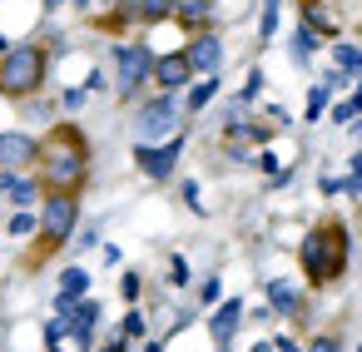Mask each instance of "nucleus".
Segmentation results:
<instances>
[{
	"mask_svg": "<svg viewBox=\"0 0 362 352\" xmlns=\"http://www.w3.org/2000/svg\"><path fill=\"white\" fill-rule=\"evenodd\" d=\"M332 60H337V70H342V75H352V70L362 65V50H357L352 40H337V45H332Z\"/></svg>",
	"mask_w": 362,
	"mask_h": 352,
	"instance_id": "nucleus-19",
	"label": "nucleus"
},
{
	"mask_svg": "<svg viewBox=\"0 0 362 352\" xmlns=\"http://www.w3.org/2000/svg\"><path fill=\"white\" fill-rule=\"evenodd\" d=\"M35 159H40V174L50 189H80L85 174H90V139L75 129V124H60L45 144H35Z\"/></svg>",
	"mask_w": 362,
	"mask_h": 352,
	"instance_id": "nucleus-1",
	"label": "nucleus"
},
{
	"mask_svg": "<svg viewBox=\"0 0 362 352\" xmlns=\"http://www.w3.org/2000/svg\"><path fill=\"white\" fill-rule=\"evenodd\" d=\"M238 317H243V303H238V298H228V303L214 312V322H209V327H214V337H218V342H228V337H233V327H238Z\"/></svg>",
	"mask_w": 362,
	"mask_h": 352,
	"instance_id": "nucleus-16",
	"label": "nucleus"
},
{
	"mask_svg": "<svg viewBox=\"0 0 362 352\" xmlns=\"http://www.w3.org/2000/svg\"><path fill=\"white\" fill-rule=\"evenodd\" d=\"M308 352H342V342H337V337H317Z\"/></svg>",
	"mask_w": 362,
	"mask_h": 352,
	"instance_id": "nucleus-31",
	"label": "nucleus"
},
{
	"mask_svg": "<svg viewBox=\"0 0 362 352\" xmlns=\"http://www.w3.org/2000/svg\"><path fill=\"white\" fill-rule=\"evenodd\" d=\"M303 273H308V283L313 288H327V283H337L342 273H347V228L337 223V218H327V223H317L308 238H303Z\"/></svg>",
	"mask_w": 362,
	"mask_h": 352,
	"instance_id": "nucleus-2",
	"label": "nucleus"
},
{
	"mask_svg": "<svg viewBox=\"0 0 362 352\" xmlns=\"http://www.w3.org/2000/svg\"><path fill=\"white\" fill-rule=\"evenodd\" d=\"M218 352H228V347H218Z\"/></svg>",
	"mask_w": 362,
	"mask_h": 352,
	"instance_id": "nucleus-40",
	"label": "nucleus"
},
{
	"mask_svg": "<svg viewBox=\"0 0 362 352\" xmlns=\"http://www.w3.org/2000/svg\"><path fill=\"white\" fill-rule=\"evenodd\" d=\"M134 129H139V144H159L164 134H179V110H174V95L149 100V105L139 110Z\"/></svg>",
	"mask_w": 362,
	"mask_h": 352,
	"instance_id": "nucleus-5",
	"label": "nucleus"
},
{
	"mask_svg": "<svg viewBox=\"0 0 362 352\" xmlns=\"http://www.w3.org/2000/svg\"><path fill=\"white\" fill-rule=\"evenodd\" d=\"M169 283H174V288H184V283H189V263H184L179 253L169 258Z\"/></svg>",
	"mask_w": 362,
	"mask_h": 352,
	"instance_id": "nucleus-27",
	"label": "nucleus"
},
{
	"mask_svg": "<svg viewBox=\"0 0 362 352\" xmlns=\"http://www.w3.org/2000/svg\"><path fill=\"white\" fill-rule=\"evenodd\" d=\"M327 100H332V90H327V85H313V90H308V105H303V119H308V124H317V119H322V110H327Z\"/></svg>",
	"mask_w": 362,
	"mask_h": 352,
	"instance_id": "nucleus-18",
	"label": "nucleus"
},
{
	"mask_svg": "<svg viewBox=\"0 0 362 352\" xmlns=\"http://www.w3.org/2000/svg\"><path fill=\"white\" fill-rule=\"evenodd\" d=\"M317 45H322V40H317V35H313V30H308V25H303V30H298V35H293V60H298V65H308V60H313V50H317Z\"/></svg>",
	"mask_w": 362,
	"mask_h": 352,
	"instance_id": "nucleus-21",
	"label": "nucleus"
},
{
	"mask_svg": "<svg viewBox=\"0 0 362 352\" xmlns=\"http://www.w3.org/2000/svg\"><path fill=\"white\" fill-rule=\"evenodd\" d=\"M144 352H164V342H149V347H144Z\"/></svg>",
	"mask_w": 362,
	"mask_h": 352,
	"instance_id": "nucleus-37",
	"label": "nucleus"
},
{
	"mask_svg": "<svg viewBox=\"0 0 362 352\" xmlns=\"http://www.w3.org/2000/svg\"><path fill=\"white\" fill-rule=\"evenodd\" d=\"M85 95H90V90H65V110H80V105H85Z\"/></svg>",
	"mask_w": 362,
	"mask_h": 352,
	"instance_id": "nucleus-32",
	"label": "nucleus"
},
{
	"mask_svg": "<svg viewBox=\"0 0 362 352\" xmlns=\"http://www.w3.org/2000/svg\"><path fill=\"white\" fill-rule=\"evenodd\" d=\"M119 298H129V303L139 298V273H124V278H119Z\"/></svg>",
	"mask_w": 362,
	"mask_h": 352,
	"instance_id": "nucleus-28",
	"label": "nucleus"
},
{
	"mask_svg": "<svg viewBox=\"0 0 362 352\" xmlns=\"http://www.w3.org/2000/svg\"><path fill=\"white\" fill-rule=\"evenodd\" d=\"M303 6H317V0H303Z\"/></svg>",
	"mask_w": 362,
	"mask_h": 352,
	"instance_id": "nucleus-39",
	"label": "nucleus"
},
{
	"mask_svg": "<svg viewBox=\"0 0 362 352\" xmlns=\"http://www.w3.org/2000/svg\"><path fill=\"white\" fill-rule=\"evenodd\" d=\"M214 95H218V75H204L199 85H189V110H204Z\"/></svg>",
	"mask_w": 362,
	"mask_h": 352,
	"instance_id": "nucleus-20",
	"label": "nucleus"
},
{
	"mask_svg": "<svg viewBox=\"0 0 362 352\" xmlns=\"http://www.w3.org/2000/svg\"><path fill=\"white\" fill-rule=\"evenodd\" d=\"M25 233H35V213H16L11 218V238H25Z\"/></svg>",
	"mask_w": 362,
	"mask_h": 352,
	"instance_id": "nucleus-26",
	"label": "nucleus"
},
{
	"mask_svg": "<svg viewBox=\"0 0 362 352\" xmlns=\"http://www.w3.org/2000/svg\"><path fill=\"white\" fill-rule=\"evenodd\" d=\"M65 312H70V317H65V327L75 332V342H80V347H90V337H95V322H100V303L85 293V298H75Z\"/></svg>",
	"mask_w": 362,
	"mask_h": 352,
	"instance_id": "nucleus-10",
	"label": "nucleus"
},
{
	"mask_svg": "<svg viewBox=\"0 0 362 352\" xmlns=\"http://www.w3.org/2000/svg\"><path fill=\"white\" fill-rule=\"evenodd\" d=\"M35 159V139L30 134H0V169H21Z\"/></svg>",
	"mask_w": 362,
	"mask_h": 352,
	"instance_id": "nucleus-11",
	"label": "nucleus"
},
{
	"mask_svg": "<svg viewBox=\"0 0 362 352\" xmlns=\"http://www.w3.org/2000/svg\"><path fill=\"white\" fill-rule=\"evenodd\" d=\"M60 6H65V0H45V11H60Z\"/></svg>",
	"mask_w": 362,
	"mask_h": 352,
	"instance_id": "nucleus-36",
	"label": "nucleus"
},
{
	"mask_svg": "<svg viewBox=\"0 0 362 352\" xmlns=\"http://www.w3.org/2000/svg\"><path fill=\"white\" fill-rule=\"evenodd\" d=\"M184 60H189V70L194 75H218V60H223V45H218V35H194L189 45H184Z\"/></svg>",
	"mask_w": 362,
	"mask_h": 352,
	"instance_id": "nucleus-8",
	"label": "nucleus"
},
{
	"mask_svg": "<svg viewBox=\"0 0 362 352\" xmlns=\"http://www.w3.org/2000/svg\"><path fill=\"white\" fill-rule=\"evenodd\" d=\"M169 16H179L189 30H199V25L214 16V0H169Z\"/></svg>",
	"mask_w": 362,
	"mask_h": 352,
	"instance_id": "nucleus-14",
	"label": "nucleus"
},
{
	"mask_svg": "<svg viewBox=\"0 0 362 352\" xmlns=\"http://www.w3.org/2000/svg\"><path fill=\"white\" fill-rule=\"evenodd\" d=\"M115 60H119V80H115V85H119V95H124V100H134V95H139V85L149 80L154 55L134 40V45H115Z\"/></svg>",
	"mask_w": 362,
	"mask_h": 352,
	"instance_id": "nucleus-6",
	"label": "nucleus"
},
{
	"mask_svg": "<svg viewBox=\"0 0 362 352\" xmlns=\"http://www.w3.org/2000/svg\"><path fill=\"white\" fill-rule=\"evenodd\" d=\"M199 303H218V278H204V288H199Z\"/></svg>",
	"mask_w": 362,
	"mask_h": 352,
	"instance_id": "nucleus-30",
	"label": "nucleus"
},
{
	"mask_svg": "<svg viewBox=\"0 0 362 352\" xmlns=\"http://www.w3.org/2000/svg\"><path fill=\"white\" fill-rule=\"evenodd\" d=\"M357 110H362V100H342V105L332 110V124H352V119H357Z\"/></svg>",
	"mask_w": 362,
	"mask_h": 352,
	"instance_id": "nucleus-25",
	"label": "nucleus"
},
{
	"mask_svg": "<svg viewBox=\"0 0 362 352\" xmlns=\"http://www.w3.org/2000/svg\"><path fill=\"white\" fill-rule=\"evenodd\" d=\"M45 70H50V50L40 40H21L0 55V95L11 100H25L45 85Z\"/></svg>",
	"mask_w": 362,
	"mask_h": 352,
	"instance_id": "nucleus-3",
	"label": "nucleus"
},
{
	"mask_svg": "<svg viewBox=\"0 0 362 352\" xmlns=\"http://www.w3.org/2000/svg\"><path fill=\"white\" fill-rule=\"evenodd\" d=\"M278 35V0H263V40Z\"/></svg>",
	"mask_w": 362,
	"mask_h": 352,
	"instance_id": "nucleus-23",
	"label": "nucleus"
},
{
	"mask_svg": "<svg viewBox=\"0 0 362 352\" xmlns=\"http://www.w3.org/2000/svg\"><path fill=\"white\" fill-rule=\"evenodd\" d=\"M149 80H154L164 95H174V90H184V85L194 80V70H189L184 50H174V55H164V60H154V65H149Z\"/></svg>",
	"mask_w": 362,
	"mask_h": 352,
	"instance_id": "nucleus-9",
	"label": "nucleus"
},
{
	"mask_svg": "<svg viewBox=\"0 0 362 352\" xmlns=\"http://www.w3.org/2000/svg\"><path fill=\"white\" fill-rule=\"evenodd\" d=\"M105 352H124V337H115V342H110V347H105Z\"/></svg>",
	"mask_w": 362,
	"mask_h": 352,
	"instance_id": "nucleus-34",
	"label": "nucleus"
},
{
	"mask_svg": "<svg viewBox=\"0 0 362 352\" xmlns=\"http://www.w3.org/2000/svg\"><path fill=\"white\" fill-rule=\"evenodd\" d=\"M268 307H273V312H283V317H298V312H303L298 293H293L288 283H278V278H268Z\"/></svg>",
	"mask_w": 362,
	"mask_h": 352,
	"instance_id": "nucleus-15",
	"label": "nucleus"
},
{
	"mask_svg": "<svg viewBox=\"0 0 362 352\" xmlns=\"http://www.w3.org/2000/svg\"><path fill=\"white\" fill-rule=\"evenodd\" d=\"M179 149H184V134H169V144H139V149H134L139 174H149V179H169V174H174Z\"/></svg>",
	"mask_w": 362,
	"mask_h": 352,
	"instance_id": "nucleus-7",
	"label": "nucleus"
},
{
	"mask_svg": "<svg viewBox=\"0 0 362 352\" xmlns=\"http://www.w3.org/2000/svg\"><path fill=\"white\" fill-rule=\"evenodd\" d=\"M35 194H40L35 179H21L16 169H0V199H11V204L25 209V204H35Z\"/></svg>",
	"mask_w": 362,
	"mask_h": 352,
	"instance_id": "nucleus-12",
	"label": "nucleus"
},
{
	"mask_svg": "<svg viewBox=\"0 0 362 352\" xmlns=\"http://www.w3.org/2000/svg\"><path fill=\"white\" fill-rule=\"evenodd\" d=\"M169 16V0H119V20H144V25H154V20H164Z\"/></svg>",
	"mask_w": 362,
	"mask_h": 352,
	"instance_id": "nucleus-13",
	"label": "nucleus"
},
{
	"mask_svg": "<svg viewBox=\"0 0 362 352\" xmlns=\"http://www.w3.org/2000/svg\"><path fill=\"white\" fill-rule=\"evenodd\" d=\"M248 352H273V347H268V342H253V347H248Z\"/></svg>",
	"mask_w": 362,
	"mask_h": 352,
	"instance_id": "nucleus-35",
	"label": "nucleus"
},
{
	"mask_svg": "<svg viewBox=\"0 0 362 352\" xmlns=\"http://www.w3.org/2000/svg\"><path fill=\"white\" fill-rule=\"evenodd\" d=\"M85 293H90V273H85V268H65V273H60V298L75 303V298H85Z\"/></svg>",
	"mask_w": 362,
	"mask_h": 352,
	"instance_id": "nucleus-17",
	"label": "nucleus"
},
{
	"mask_svg": "<svg viewBox=\"0 0 362 352\" xmlns=\"http://www.w3.org/2000/svg\"><path fill=\"white\" fill-rule=\"evenodd\" d=\"M75 6H90V0H75Z\"/></svg>",
	"mask_w": 362,
	"mask_h": 352,
	"instance_id": "nucleus-38",
	"label": "nucleus"
},
{
	"mask_svg": "<svg viewBox=\"0 0 362 352\" xmlns=\"http://www.w3.org/2000/svg\"><path fill=\"white\" fill-rule=\"evenodd\" d=\"M65 332H70V327H65V317H50V322H45V342H60Z\"/></svg>",
	"mask_w": 362,
	"mask_h": 352,
	"instance_id": "nucleus-29",
	"label": "nucleus"
},
{
	"mask_svg": "<svg viewBox=\"0 0 362 352\" xmlns=\"http://www.w3.org/2000/svg\"><path fill=\"white\" fill-rule=\"evenodd\" d=\"M258 90H263V70H248V80H243V95H238V105L258 100Z\"/></svg>",
	"mask_w": 362,
	"mask_h": 352,
	"instance_id": "nucleus-24",
	"label": "nucleus"
},
{
	"mask_svg": "<svg viewBox=\"0 0 362 352\" xmlns=\"http://www.w3.org/2000/svg\"><path fill=\"white\" fill-rule=\"evenodd\" d=\"M119 337L129 342V337H144V312H124V322H119Z\"/></svg>",
	"mask_w": 362,
	"mask_h": 352,
	"instance_id": "nucleus-22",
	"label": "nucleus"
},
{
	"mask_svg": "<svg viewBox=\"0 0 362 352\" xmlns=\"http://www.w3.org/2000/svg\"><path fill=\"white\" fill-rule=\"evenodd\" d=\"M75 218H80V199H75L70 189H50L45 209H40V218H35V228L45 233V248H60V243L75 233Z\"/></svg>",
	"mask_w": 362,
	"mask_h": 352,
	"instance_id": "nucleus-4",
	"label": "nucleus"
},
{
	"mask_svg": "<svg viewBox=\"0 0 362 352\" xmlns=\"http://www.w3.org/2000/svg\"><path fill=\"white\" fill-rule=\"evenodd\" d=\"M268 347H273V352H303V347H298L293 337H278V342H268Z\"/></svg>",
	"mask_w": 362,
	"mask_h": 352,
	"instance_id": "nucleus-33",
	"label": "nucleus"
}]
</instances>
